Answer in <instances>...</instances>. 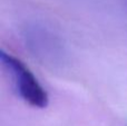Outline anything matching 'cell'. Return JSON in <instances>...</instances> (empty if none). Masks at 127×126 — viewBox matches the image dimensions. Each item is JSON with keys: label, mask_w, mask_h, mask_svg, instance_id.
Returning a JSON list of instances; mask_svg holds the SVG:
<instances>
[{"label": "cell", "mask_w": 127, "mask_h": 126, "mask_svg": "<svg viewBox=\"0 0 127 126\" xmlns=\"http://www.w3.org/2000/svg\"><path fill=\"white\" fill-rule=\"evenodd\" d=\"M0 58L3 66L12 75L20 97L32 107L45 108L48 105V94L30 69L20 59L4 51H1Z\"/></svg>", "instance_id": "cell-1"}]
</instances>
